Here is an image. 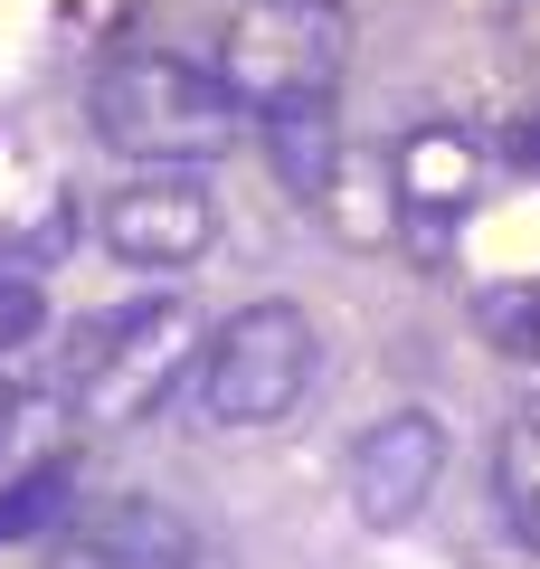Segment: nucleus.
Masks as SVG:
<instances>
[{"label":"nucleus","mask_w":540,"mask_h":569,"mask_svg":"<svg viewBox=\"0 0 540 569\" xmlns=\"http://www.w3.org/2000/svg\"><path fill=\"white\" fill-rule=\"evenodd\" d=\"M502 152H512L521 171H540V123H512V133H502Z\"/></svg>","instance_id":"obj_15"},{"label":"nucleus","mask_w":540,"mask_h":569,"mask_svg":"<svg viewBox=\"0 0 540 569\" xmlns=\"http://www.w3.org/2000/svg\"><path fill=\"white\" fill-rule=\"evenodd\" d=\"M67 503H77V466H67V456L20 466L10 485H0V550H10V541H39L48 522H67Z\"/></svg>","instance_id":"obj_11"},{"label":"nucleus","mask_w":540,"mask_h":569,"mask_svg":"<svg viewBox=\"0 0 540 569\" xmlns=\"http://www.w3.org/2000/svg\"><path fill=\"white\" fill-rule=\"evenodd\" d=\"M161 305H171V295H142V305H114V313H86V323L67 332V351H58V380H67V389H86V380H96V370L114 361V351L133 342L142 323H152Z\"/></svg>","instance_id":"obj_12"},{"label":"nucleus","mask_w":540,"mask_h":569,"mask_svg":"<svg viewBox=\"0 0 540 569\" xmlns=\"http://www.w3.org/2000/svg\"><path fill=\"white\" fill-rule=\"evenodd\" d=\"M493 531L521 550V560H540V389L502 418V437H493Z\"/></svg>","instance_id":"obj_10"},{"label":"nucleus","mask_w":540,"mask_h":569,"mask_svg":"<svg viewBox=\"0 0 540 569\" xmlns=\"http://www.w3.org/2000/svg\"><path fill=\"white\" fill-rule=\"evenodd\" d=\"M48 569H200V531L152 493H114L58 531Z\"/></svg>","instance_id":"obj_7"},{"label":"nucleus","mask_w":540,"mask_h":569,"mask_svg":"<svg viewBox=\"0 0 540 569\" xmlns=\"http://www.w3.org/2000/svg\"><path fill=\"white\" fill-rule=\"evenodd\" d=\"M313 380H322L313 313L284 305V295H257V305H238L219 332H209V351H200V418L228 427V437L284 427L303 399H313Z\"/></svg>","instance_id":"obj_2"},{"label":"nucleus","mask_w":540,"mask_h":569,"mask_svg":"<svg viewBox=\"0 0 540 569\" xmlns=\"http://www.w3.org/2000/svg\"><path fill=\"white\" fill-rule=\"evenodd\" d=\"M483 200V152L474 133H456V123H418V133L399 142V228L418 257H446L456 247V228L474 219Z\"/></svg>","instance_id":"obj_6"},{"label":"nucleus","mask_w":540,"mask_h":569,"mask_svg":"<svg viewBox=\"0 0 540 569\" xmlns=\"http://www.w3.org/2000/svg\"><path fill=\"white\" fill-rule=\"evenodd\" d=\"M96 238L114 247L123 266H152V276L200 266L209 247H219V190H209L200 171H142V181H123L114 200L96 209Z\"/></svg>","instance_id":"obj_5"},{"label":"nucleus","mask_w":540,"mask_h":569,"mask_svg":"<svg viewBox=\"0 0 540 569\" xmlns=\"http://www.w3.org/2000/svg\"><path fill=\"white\" fill-rule=\"evenodd\" d=\"M86 123L114 162L142 171H209L247 142V104L219 86V67L171 48H114L86 77Z\"/></svg>","instance_id":"obj_1"},{"label":"nucleus","mask_w":540,"mask_h":569,"mask_svg":"<svg viewBox=\"0 0 540 569\" xmlns=\"http://www.w3.org/2000/svg\"><path fill=\"white\" fill-rule=\"evenodd\" d=\"M180 342H190V305L171 295V305H161L152 323H142L133 342H123L114 361H104L96 380L77 389V399H86V418H142V408H152L161 389H171V370H180Z\"/></svg>","instance_id":"obj_8"},{"label":"nucleus","mask_w":540,"mask_h":569,"mask_svg":"<svg viewBox=\"0 0 540 569\" xmlns=\"http://www.w3.org/2000/svg\"><path fill=\"white\" fill-rule=\"evenodd\" d=\"M48 332V284H39V257H10L0 247V361L29 351Z\"/></svg>","instance_id":"obj_13"},{"label":"nucleus","mask_w":540,"mask_h":569,"mask_svg":"<svg viewBox=\"0 0 540 569\" xmlns=\"http://www.w3.org/2000/svg\"><path fill=\"white\" fill-rule=\"evenodd\" d=\"M474 323H483V342H493L502 361H540V284H502V295H483Z\"/></svg>","instance_id":"obj_14"},{"label":"nucleus","mask_w":540,"mask_h":569,"mask_svg":"<svg viewBox=\"0 0 540 569\" xmlns=\"http://www.w3.org/2000/svg\"><path fill=\"white\" fill-rule=\"evenodd\" d=\"M341 67H351V10L341 0H247L219 29V86L247 114L332 104Z\"/></svg>","instance_id":"obj_3"},{"label":"nucleus","mask_w":540,"mask_h":569,"mask_svg":"<svg viewBox=\"0 0 540 569\" xmlns=\"http://www.w3.org/2000/svg\"><path fill=\"white\" fill-rule=\"evenodd\" d=\"M257 123H266L276 181L294 190L303 209H332V190H341V123H332V104H276V114H257Z\"/></svg>","instance_id":"obj_9"},{"label":"nucleus","mask_w":540,"mask_h":569,"mask_svg":"<svg viewBox=\"0 0 540 569\" xmlns=\"http://www.w3.org/2000/svg\"><path fill=\"white\" fill-rule=\"evenodd\" d=\"M446 466H456V437H446L437 408H389V418H370L351 437V466H341V485H351V522L360 531L427 522Z\"/></svg>","instance_id":"obj_4"}]
</instances>
